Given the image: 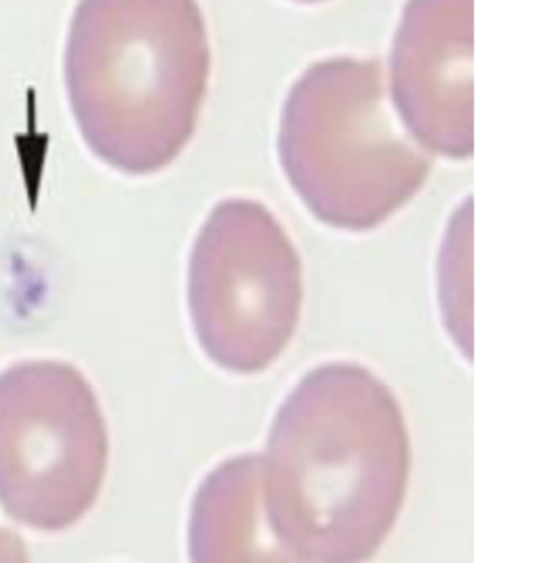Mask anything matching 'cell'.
Instances as JSON below:
<instances>
[{
    "label": "cell",
    "mask_w": 537,
    "mask_h": 563,
    "mask_svg": "<svg viewBox=\"0 0 537 563\" xmlns=\"http://www.w3.org/2000/svg\"><path fill=\"white\" fill-rule=\"evenodd\" d=\"M410 442L391 389L357 364L311 371L281 404L262 456V503L286 560L372 558L398 521Z\"/></svg>",
    "instance_id": "obj_1"
},
{
    "label": "cell",
    "mask_w": 537,
    "mask_h": 563,
    "mask_svg": "<svg viewBox=\"0 0 537 563\" xmlns=\"http://www.w3.org/2000/svg\"><path fill=\"white\" fill-rule=\"evenodd\" d=\"M66 89L97 158L158 173L195 133L211 78L198 0H80L66 45Z\"/></svg>",
    "instance_id": "obj_2"
},
{
    "label": "cell",
    "mask_w": 537,
    "mask_h": 563,
    "mask_svg": "<svg viewBox=\"0 0 537 563\" xmlns=\"http://www.w3.org/2000/svg\"><path fill=\"white\" fill-rule=\"evenodd\" d=\"M395 114L374 59H324L294 82L278 152L290 186L322 223L366 232L421 191L430 152Z\"/></svg>",
    "instance_id": "obj_3"
},
{
    "label": "cell",
    "mask_w": 537,
    "mask_h": 563,
    "mask_svg": "<svg viewBox=\"0 0 537 563\" xmlns=\"http://www.w3.org/2000/svg\"><path fill=\"white\" fill-rule=\"evenodd\" d=\"M110 456L91 383L70 364L22 362L0 375V505L27 528L59 532L91 511Z\"/></svg>",
    "instance_id": "obj_4"
},
{
    "label": "cell",
    "mask_w": 537,
    "mask_h": 563,
    "mask_svg": "<svg viewBox=\"0 0 537 563\" xmlns=\"http://www.w3.org/2000/svg\"><path fill=\"white\" fill-rule=\"evenodd\" d=\"M189 313L212 362L235 375L269 368L303 306V265L280 221L255 200H225L189 258Z\"/></svg>",
    "instance_id": "obj_5"
},
{
    "label": "cell",
    "mask_w": 537,
    "mask_h": 563,
    "mask_svg": "<svg viewBox=\"0 0 537 563\" xmlns=\"http://www.w3.org/2000/svg\"><path fill=\"white\" fill-rule=\"evenodd\" d=\"M389 91L410 135L430 154L472 156V0H407Z\"/></svg>",
    "instance_id": "obj_6"
},
{
    "label": "cell",
    "mask_w": 537,
    "mask_h": 563,
    "mask_svg": "<svg viewBox=\"0 0 537 563\" xmlns=\"http://www.w3.org/2000/svg\"><path fill=\"white\" fill-rule=\"evenodd\" d=\"M191 562L286 560L262 503V456L223 463L200 486L189 526Z\"/></svg>",
    "instance_id": "obj_7"
},
{
    "label": "cell",
    "mask_w": 537,
    "mask_h": 563,
    "mask_svg": "<svg viewBox=\"0 0 537 563\" xmlns=\"http://www.w3.org/2000/svg\"><path fill=\"white\" fill-rule=\"evenodd\" d=\"M437 274L447 332L465 357L472 360V198L451 214Z\"/></svg>",
    "instance_id": "obj_8"
},
{
    "label": "cell",
    "mask_w": 537,
    "mask_h": 563,
    "mask_svg": "<svg viewBox=\"0 0 537 563\" xmlns=\"http://www.w3.org/2000/svg\"><path fill=\"white\" fill-rule=\"evenodd\" d=\"M297 2H324V0H297Z\"/></svg>",
    "instance_id": "obj_9"
}]
</instances>
